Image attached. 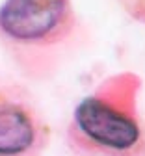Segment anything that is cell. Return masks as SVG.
<instances>
[{"label": "cell", "mask_w": 145, "mask_h": 156, "mask_svg": "<svg viewBox=\"0 0 145 156\" xmlns=\"http://www.w3.org/2000/svg\"><path fill=\"white\" fill-rule=\"evenodd\" d=\"M71 0H4L0 35L20 47H49L73 28Z\"/></svg>", "instance_id": "1"}, {"label": "cell", "mask_w": 145, "mask_h": 156, "mask_svg": "<svg viewBox=\"0 0 145 156\" xmlns=\"http://www.w3.org/2000/svg\"><path fill=\"white\" fill-rule=\"evenodd\" d=\"M73 125L84 141L112 154L132 152L141 140V128L134 117L99 97H86L76 104Z\"/></svg>", "instance_id": "2"}, {"label": "cell", "mask_w": 145, "mask_h": 156, "mask_svg": "<svg viewBox=\"0 0 145 156\" xmlns=\"http://www.w3.org/2000/svg\"><path fill=\"white\" fill-rule=\"evenodd\" d=\"M41 140V125L32 108L0 91V156H34Z\"/></svg>", "instance_id": "3"}, {"label": "cell", "mask_w": 145, "mask_h": 156, "mask_svg": "<svg viewBox=\"0 0 145 156\" xmlns=\"http://www.w3.org/2000/svg\"><path fill=\"white\" fill-rule=\"evenodd\" d=\"M129 13L138 19H145V0H119Z\"/></svg>", "instance_id": "4"}]
</instances>
